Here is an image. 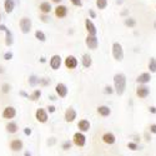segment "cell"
<instances>
[{"label":"cell","instance_id":"cell-1","mask_svg":"<svg viewBox=\"0 0 156 156\" xmlns=\"http://www.w3.org/2000/svg\"><path fill=\"white\" fill-rule=\"evenodd\" d=\"M114 87L118 95H122L126 89V76L124 74H115L114 76Z\"/></svg>","mask_w":156,"mask_h":156},{"label":"cell","instance_id":"cell-2","mask_svg":"<svg viewBox=\"0 0 156 156\" xmlns=\"http://www.w3.org/2000/svg\"><path fill=\"white\" fill-rule=\"evenodd\" d=\"M112 56L115 60L121 61L124 59V49L120 43H114L112 44Z\"/></svg>","mask_w":156,"mask_h":156},{"label":"cell","instance_id":"cell-3","mask_svg":"<svg viewBox=\"0 0 156 156\" xmlns=\"http://www.w3.org/2000/svg\"><path fill=\"white\" fill-rule=\"evenodd\" d=\"M73 142L76 145V146H79V147H83V146H85V144H86V137H85V135L83 134V133H75L74 134V136H73Z\"/></svg>","mask_w":156,"mask_h":156},{"label":"cell","instance_id":"cell-4","mask_svg":"<svg viewBox=\"0 0 156 156\" xmlns=\"http://www.w3.org/2000/svg\"><path fill=\"white\" fill-rule=\"evenodd\" d=\"M19 25H20V29H21V31L24 34H28L31 30V20L29 18H23L20 20Z\"/></svg>","mask_w":156,"mask_h":156},{"label":"cell","instance_id":"cell-5","mask_svg":"<svg viewBox=\"0 0 156 156\" xmlns=\"http://www.w3.org/2000/svg\"><path fill=\"white\" fill-rule=\"evenodd\" d=\"M85 44L89 49H91V50H95L99 45V40H98V37L96 36H91V35H87L86 39H85Z\"/></svg>","mask_w":156,"mask_h":156},{"label":"cell","instance_id":"cell-6","mask_svg":"<svg viewBox=\"0 0 156 156\" xmlns=\"http://www.w3.org/2000/svg\"><path fill=\"white\" fill-rule=\"evenodd\" d=\"M136 95L140 98V99H145L150 95V89L146 86V85H140L137 89H136Z\"/></svg>","mask_w":156,"mask_h":156},{"label":"cell","instance_id":"cell-7","mask_svg":"<svg viewBox=\"0 0 156 156\" xmlns=\"http://www.w3.org/2000/svg\"><path fill=\"white\" fill-rule=\"evenodd\" d=\"M0 30L2 31H4L5 34H6V39H5V44H6V46H10V45H12V34H11V31L5 27L4 24H0Z\"/></svg>","mask_w":156,"mask_h":156},{"label":"cell","instance_id":"cell-8","mask_svg":"<svg viewBox=\"0 0 156 156\" xmlns=\"http://www.w3.org/2000/svg\"><path fill=\"white\" fill-rule=\"evenodd\" d=\"M85 28H86V31L89 33V35H91V36H96V27L94 25V23L90 20V19H86L85 20Z\"/></svg>","mask_w":156,"mask_h":156},{"label":"cell","instance_id":"cell-9","mask_svg":"<svg viewBox=\"0 0 156 156\" xmlns=\"http://www.w3.org/2000/svg\"><path fill=\"white\" fill-rule=\"evenodd\" d=\"M35 118H36V120L39 122L44 124V122L48 121V114H46V111L44 109H37L36 112H35Z\"/></svg>","mask_w":156,"mask_h":156},{"label":"cell","instance_id":"cell-10","mask_svg":"<svg viewBox=\"0 0 156 156\" xmlns=\"http://www.w3.org/2000/svg\"><path fill=\"white\" fill-rule=\"evenodd\" d=\"M55 91H56V94H58L60 98H65V96L68 95V87H66V85H65V84L59 83V84L55 86Z\"/></svg>","mask_w":156,"mask_h":156},{"label":"cell","instance_id":"cell-11","mask_svg":"<svg viewBox=\"0 0 156 156\" xmlns=\"http://www.w3.org/2000/svg\"><path fill=\"white\" fill-rule=\"evenodd\" d=\"M50 66L53 70H59L61 66V58L60 55H54L50 59Z\"/></svg>","mask_w":156,"mask_h":156},{"label":"cell","instance_id":"cell-12","mask_svg":"<svg viewBox=\"0 0 156 156\" xmlns=\"http://www.w3.org/2000/svg\"><path fill=\"white\" fill-rule=\"evenodd\" d=\"M15 115H16V110L12 106H6L3 111V118L4 119H12V118H15Z\"/></svg>","mask_w":156,"mask_h":156},{"label":"cell","instance_id":"cell-13","mask_svg":"<svg viewBox=\"0 0 156 156\" xmlns=\"http://www.w3.org/2000/svg\"><path fill=\"white\" fill-rule=\"evenodd\" d=\"M65 66L68 69H75L77 66V59L73 55H69L66 59H65Z\"/></svg>","mask_w":156,"mask_h":156},{"label":"cell","instance_id":"cell-14","mask_svg":"<svg viewBox=\"0 0 156 156\" xmlns=\"http://www.w3.org/2000/svg\"><path fill=\"white\" fill-rule=\"evenodd\" d=\"M150 80H151L150 73H142V74H140V75L137 76V79H136V81H137L139 84H141V85H145V84L150 83Z\"/></svg>","mask_w":156,"mask_h":156},{"label":"cell","instance_id":"cell-15","mask_svg":"<svg viewBox=\"0 0 156 156\" xmlns=\"http://www.w3.org/2000/svg\"><path fill=\"white\" fill-rule=\"evenodd\" d=\"M101 139L106 145H112V144H115V141H116V137H115V135L112 133H105L102 135Z\"/></svg>","mask_w":156,"mask_h":156},{"label":"cell","instance_id":"cell-16","mask_svg":"<svg viewBox=\"0 0 156 156\" xmlns=\"http://www.w3.org/2000/svg\"><path fill=\"white\" fill-rule=\"evenodd\" d=\"M76 119V111L73 108H69L65 111V121L66 122H73Z\"/></svg>","mask_w":156,"mask_h":156},{"label":"cell","instance_id":"cell-17","mask_svg":"<svg viewBox=\"0 0 156 156\" xmlns=\"http://www.w3.org/2000/svg\"><path fill=\"white\" fill-rule=\"evenodd\" d=\"M77 127H79L80 133H86V131H89V130H90L91 125H90L89 120L83 119V120H80V121H79V124H77Z\"/></svg>","mask_w":156,"mask_h":156},{"label":"cell","instance_id":"cell-18","mask_svg":"<svg viewBox=\"0 0 156 156\" xmlns=\"http://www.w3.org/2000/svg\"><path fill=\"white\" fill-rule=\"evenodd\" d=\"M68 14V8L64 6V5H58L55 8V15L58 18H65Z\"/></svg>","mask_w":156,"mask_h":156},{"label":"cell","instance_id":"cell-19","mask_svg":"<svg viewBox=\"0 0 156 156\" xmlns=\"http://www.w3.org/2000/svg\"><path fill=\"white\" fill-rule=\"evenodd\" d=\"M98 114L100 116H102V118H108V116H110V114H111V109L109 106L101 105V106L98 108Z\"/></svg>","mask_w":156,"mask_h":156},{"label":"cell","instance_id":"cell-20","mask_svg":"<svg viewBox=\"0 0 156 156\" xmlns=\"http://www.w3.org/2000/svg\"><path fill=\"white\" fill-rule=\"evenodd\" d=\"M10 149L12 151H20L23 149V141L19 140V139H15L10 142Z\"/></svg>","mask_w":156,"mask_h":156},{"label":"cell","instance_id":"cell-21","mask_svg":"<svg viewBox=\"0 0 156 156\" xmlns=\"http://www.w3.org/2000/svg\"><path fill=\"white\" fill-rule=\"evenodd\" d=\"M18 124L16 122H8V125H6V131L9 133V134H15V133H18Z\"/></svg>","mask_w":156,"mask_h":156},{"label":"cell","instance_id":"cell-22","mask_svg":"<svg viewBox=\"0 0 156 156\" xmlns=\"http://www.w3.org/2000/svg\"><path fill=\"white\" fill-rule=\"evenodd\" d=\"M4 6H5V11L8 12V14H10V12H12V10H14V6H15L14 0H5Z\"/></svg>","mask_w":156,"mask_h":156},{"label":"cell","instance_id":"cell-23","mask_svg":"<svg viewBox=\"0 0 156 156\" xmlns=\"http://www.w3.org/2000/svg\"><path fill=\"white\" fill-rule=\"evenodd\" d=\"M39 9H40V11L43 12V14H49V12L51 11V5L48 2H44V3H41L40 5H39Z\"/></svg>","mask_w":156,"mask_h":156},{"label":"cell","instance_id":"cell-24","mask_svg":"<svg viewBox=\"0 0 156 156\" xmlns=\"http://www.w3.org/2000/svg\"><path fill=\"white\" fill-rule=\"evenodd\" d=\"M91 64H93L91 56H90L89 54H84L83 55V65H84V68H90V66H91Z\"/></svg>","mask_w":156,"mask_h":156},{"label":"cell","instance_id":"cell-25","mask_svg":"<svg viewBox=\"0 0 156 156\" xmlns=\"http://www.w3.org/2000/svg\"><path fill=\"white\" fill-rule=\"evenodd\" d=\"M35 37L39 41H41V43H44V41L46 40V35H45L43 31H40V30H36V31H35Z\"/></svg>","mask_w":156,"mask_h":156},{"label":"cell","instance_id":"cell-26","mask_svg":"<svg viewBox=\"0 0 156 156\" xmlns=\"http://www.w3.org/2000/svg\"><path fill=\"white\" fill-rule=\"evenodd\" d=\"M149 70L150 73H156V59L151 58L149 61Z\"/></svg>","mask_w":156,"mask_h":156},{"label":"cell","instance_id":"cell-27","mask_svg":"<svg viewBox=\"0 0 156 156\" xmlns=\"http://www.w3.org/2000/svg\"><path fill=\"white\" fill-rule=\"evenodd\" d=\"M96 6L101 10H104L108 6V0H96Z\"/></svg>","mask_w":156,"mask_h":156},{"label":"cell","instance_id":"cell-28","mask_svg":"<svg viewBox=\"0 0 156 156\" xmlns=\"http://www.w3.org/2000/svg\"><path fill=\"white\" fill-rule=\"evenodd\" d=\"M29 84H30L31 86H35L36 84H40V79H39V77H36L35 75H31V76L29 77Z\"/></svg>","mask_w":156,"mask_h":156},{"label":"cell","instance_id":"cell-29","mask_svg":"<svg viewBox=\"0 0 156 156\" xmlns=\"http://www.w3.org/2000/svg\"><path fill=\"white\" fill-rule=\"evenodd\" d=\"M40 96H41V91H40V90H35V91L29 96V99L33 100V101H36Z\"/></svg>","mask_w":156,"mask_h":156},{"label":"cell","instance_id":"cell-30","mask_svg":"<svg viewBox=\"0 0 156 156\" xmlns=\"http://www.w3.org/2000/svg\"><path fill=\"white\" fill-rule=\"evenodd\" d=\"M125 25L129 27V28H134L136 25V21L134 19H131V18H127V19H125Z\"/></svg>","mask_w":156,"mask_h":156},{"label":"cell","instance_id":"cell-31","mask_svg":"<svg viewBox=\"0 0 156 156\" xmlns=\"http://www.w3.org/2000/svg\"><path fill=\"white\" fill-rule=\"evenodd\" d=\"M127 147L131 150V151H136V150H139V145L136 144V142H133V141L127 142Z\"/></svg>","mask_w":156,"mask_h":156},{"label":"cell","instance_id":"cell-32","mask_svg":"<svg viewBox=\"0 0 156 156\" xmlns=\"http://www.w3.org/2000/svg\"><path fill=\"white\" fill-rule=\"evenodd\" d=\"M149 131H150L151 134H155V135H156V124H151V125L149 126Z\"/></svg>","mask_w":156,"mask_h":156},{"label":"cell","instance_id":"cell-33","mask_svg":"<svg viewBox=\"0 0 156 156\" xmlns=\"http://www.w3.org/2000/svg\"><path fill=\"white\" fill-rule=\"evenodd\" d=\"M70 147H71V142L70 141H65L64 144H62V149L64 150H69Z\"/></svg>","mask_w":156,"mask_h":156},{"label":"cell","instance_id":"cell-34","mask_svg":"<svg viewBox=\"0 0 156 156\" xmlns=\"http://www.w3.org/2000/svg\"><path fill=\"white\" fill-rule=\"evenodd\" d=\"M104 91H105V94H112L114 93V89L110 85H108V86H105V90H104Z\"/></svg>","mask_w":156,"mask_h":156},{"label":"cell","instance_id":"cell-35","mask_svg":"<svg viewBox=\"0 0 156 156\" xmlns=\"http://www.w3.org/2000/svg\"><path fill=\"white\" fill-rule=\"evenodd\" d=\"M70 2H71V4L75 5V6H81V5H83L81 0H70Z\"/></svg>","mask_w":156,"mask_h":156},{"label":"cell","instance_id":"cell-36","mask_svg":"<svg viewBox=\"0 0 156 156\" xmlns=\"http://www.w3.org/2000/svg\"><path fill=\"white\" fill-rule=\"evenodd\" d=\"M9 91H10V86H9L8 84H4V85H3V93L6 94V93H9Z\"/></svg>","mask_w":156,"mask_h":156},{"label":"cell","instance_id":"cell-37","mask_svg":"<svg viewBox=\"0 0 156 156\" xmlns=\"http://www.w3.org/2000/svg\"><path fill=\"white\" fill-rule=\"evenodd\" d=\"M4 59L5 60H11L12 59V53H5L4 54Z\"/></svg>","mask_w":156,"mask_h":156},{"label":"cell","instance_id":"cell-38","mask_svg":"<svg viewBox=\"0 0 156 156\" xmlns=\"http://www.w3.org/2000/svg\"><path fill=\"white\" fill-rule=\"evenodd\" d=\"M24 134L27 135V136L31 135V129H29V127H25V130H24Z\"/></svg>","mask_w":156,"mask_h":156},{"label":"cell","instance_id":"cell-39","mask_svg":"<svg viewBox=\"0 0 156 156\" xmlns=\"http://www.w3.org/2000/svg\"><path fill=\"white\" fill-rule=\"evenodd\" d=\"M149 112H151V114H156V106H149Z\"/></svg>","mask_w":156,"mask_h":156},{"label":"cell","instance_id":"cell-40","mask_svg":"<svg viewBox=\"0 0 156 156\" xmlns=\"http://www.w3.org/2000/svg\"><path fill=\"white\" fill-rule=\"evenodd\" d=\"M145 140H146L147 142H150V141H151V136H150V135L147 134V131L145 133Z\"/></svg>","mask_w":156,"mask_h":156},{"label":"cell","instance_id":"cell-41","mask_svg":"<svg viewBox=\"0 0 156 156\" xmlns=\"http://www.w3.org/2000/svg\"><path fill=\"white\" fill-rule=\"evenodd\" d=\"M48 111H49V112H54V111H55V106H53V105H50V106L48 108Z\"/></svg>","mask_w":156,"mask_h":156},{"label":"cell","instance_id":"cell-42","mask_svg":"<svg viewBox=\"0 0 156 156\" xmlns=\"http://www.w3.org/2000/svg\"><path fill=\"white\" fill-rule=\"evenodd\" d=\"M50 81H48V80H45V79H40V84H43V85H48Z\"/></svg>","mask_w":156,"mask_h":156},{"label":"cell","instance_id":"cell-43","mask_svg":"<svg viewBox=\"0 0 156 156\" xmlns=\"http://www.w3.org/2000/svg\"><path fill=\"white\" fill-rule=\"evenodd\" d=\"M20 95H21V96H24V98H28V99H29V96H30V95H28L25 91H20Z\"/></svg>","mask_w":156,"mask_h":156},{"label":"cell","instance_id":"cell-44","mask_svg":"<svg viewBox=\"0 0 156 156\" xmlns=\"http://www.w3.org/2000/svg\"><path fill=\"white\" fill-rule=\"evenodd\" d=\"M89 12H90V16H91V18H95V16H96V14H95V12H94L93 10H90Z\"/></svg>","mask_w":156,"mask_h":156},{"label":"cell","instance_id":"cell-45","mask_svg":"<svg viewBox=\"0 0 156 156\" xmlns=\"http://www.w3.org/2000/svg\"><path fill=\"white\" fill-rule=\"evenodd\" d=\"M24 156H31V154H30L29 151H25V154H24Z\"/></svg>","mask_w":156,"mask_h":156},{"label":"cell","instance_id":"cell-46","mask_svg":"<svg viewBox=\"0 0 156 156\" xmlns=\"http://www.w3.org/2000/svg\"><path fill=\"white\" fill-rule=\"evenodd\" d=\"M41 19H43V21H48V19H46V16H45V15H43V16H41Z\"/></svg>","mask_w":156,"mask_h":156},{"label":"cell","instance_id":"cell-47","mask_svg":"<svg viewBox=\"0 0 156 156\" xmlns=\"http://www.w3.org/2000/svg\"><path fill=\"white\" fill-rule=\"evenodd\" d=\"M45 61H46L45 58H41V59H40V62H45Z\"/></svg>","mask_w":156,"mask_h":156},{"label":"cell","instance_id":"cell-48","mask_svg":"<svg viewBox=\"0 0 156 156\" xmlns=\"http://www.w3.org/2000/svg\"><path fill=\"white\" fill-rule=\"evenodd\" d=\"M53 2H54V3H56V4H59V3L61 2V0H53Z\"/></svg>","mask_w":156,"mask_h":156},{"label":"cell","instance_id":"cell-49","mask_svg":"<svg viewBox=\"0 0 156 156\" xmlns=\"http://www.w3.org/2000/svg\"><path fill=\"white\" fill-rule=\"evenodd\" d=\"M154 27H155V29H156V21H155V23H154Z\"/></svg>","mask_w":156,"mask_h":156},{"label":"cell","instance_id":"cell-50","mask_svg":"<svg viewBox=\"0 0 156 156\" xmlns=\"http://www.w3.org/2000/svg\"><path fill=\"white\" fill-rule=\"evenodd\" d=\"M0 19H2V14H0Z\"/></svg>","mask_w":156,"mask_h":156}]
</instances>
